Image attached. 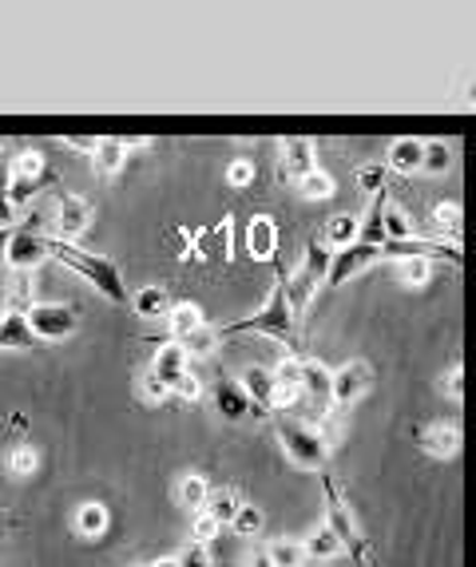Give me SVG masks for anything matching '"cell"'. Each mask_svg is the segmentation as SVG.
Masks as SVG:
<instances>
[{
    "mask_svg": "<svg viewBox=\"0 0 476 567\" xmlns=\"http://www.w3.org/2000/svg\"><path fill=\"white\" fill-rule=\"evenodd\" d=\"M44 255L64 262L72 275H80L84 282H92L95 290L104 293L107 302L124 306L127 302V286L124 275H120V266L104 255H92V250H80L76 243H64V238H44Z\"/></svg>",
    "mask_w": 476,
    "mask_h": 567,
    "instance_id": "1",
    "label": "cell"
},
{
    "mask_svg": "<svg viewBox=\"0 0 476 567\" xmlns=\"http://www.w3.org/2000/svg\"><path fill=\"white\" fill-rule=\"evenodd\" d=\"M322 476V501H325V528L338 536V544H342V551H350L353 564L370 567L373 564V548L370 539H365V528L362 520H358V512L350 508V501H345L342 484L333 481V473H318Z\"/></svg>",
    "mask_w": 476,
    "mask_h": 567,
    "instance_id": "2",
    "label": "cell"
},
{
    "mask_svg": "<svg viewBox=\"0 0 476 567\" xmlns=\"http://www.w3.org/2000/svg\"><path fill=\"white\" fill-rule=\"evenodd\" d=\"M219 341L238 338V333H262V338H278L286 346H294L298 338V318L290 313V302H286V290H282V270H278V282L270 290V298L262 302V310L250 313V318H238L230 326H219Z\"/></svg>",
    "mask_w": 476,
    "mask_h": 567,
    "instance_id": "3",
    "label": "cell"
},
{
    "mask_svg": "<svg viewBox=\"0 0 476 567\" xmlns=\"http://www.w3.org/2000/svg\"><path fill=\"white\" fill-rule=\"evenodd\" d=\"M275 433H278V445L290 461L302 468V473H325V461H330V445L322 441L314 421H306V416H275Z\"/></svg>",
    "mask_w": 476,
    "mask_h": 567,
    "instance_id": "4",
    "label": "cell"
},
{
    "mask_svg": "<svg viewBox=\"0 0 476 567\" xmlns=\"http://www.w3.org/2000/svg\"><path fill=\"white\" fill-rule=\"evenodd\" d=\"M330 258L333 250L322 243V238H310V246H306V258L302 262L286 275L282 270V290H286V302H290V313H306L310 310V302H314V293L325 286V270H330Z\"/></svg>",
    "mask_w": 476,
    "mask_h": 567,
    "instance_id": "5",
    "label": "cell"
},
{
    "mask_svg": "<svg viewBox=\"0 0 476 567\" xmlns=\"http://www.w3.org/2000/svg\"><path fill=\"white\" fill-rule=\"evenodd\" d=\"M48 179V159L40 152H20L12 155L9 163V187H4V195H9V207L12 210H24L32 199L40 195V187H44Z\"/></svg>",
    "mask_w": 476,
    "mask_h": 567,
    "instance_id": "6",
    "label": "cell"
},
{
    "mask_svg": "<svg viewBox=\"0 0 476 567\" xmlns=\"http://www.w3.org/2000/svg\"><path fill=\"white\" fill-rule=\"evenodd\" d=\"M373 385V369L370 361H345L342 369H333L330 373V413H345L350 405H358V401L370 393Z\"/></svg>",
    "mask_w": 476,
    "mask_h": 567,
    "instance_id": "7",
    "label": "cell"
},
{
    "mask_svg": "<svg viewBox=\"0 0 476 567\" xmlns=\"http://www.w3.org/2000/svg\"><path fill=\"white\" fill-rule=\"evenodd\" d=\"M32 338L37 341H64L76 333V310L60 302H37L29 313H24Z\"/></svg>",
    "mask_w": 476,
    "mask_h": 567,
    "instance_id": "8",
    "label": "cell"
},
{
    "mask_svg": "<svg viewBox=\"0 0 476 567\" xmlns=\"http://www.w3.org/2000/svg\"><path fill=\"white\" fill-rule=\"evenodd\" d=\"M373 262H381L377 246L353 243V246H345V250H333L330 270H325V286H345L350 278H358L362 270H370Z\"/></svg>",
    "mask_w": 476,
    "mask_h": 567,
    "instance_id": "9",
    "label": "cell"
},
{
    "mask_svg": "<svg viewBox=\"0 0 476 567\" xmlns=\"http://www.w3.org/2000/svg\"><path fill=\"white\" fill-rule=\"evenodd\" d=\"M298 389H302V405L310 409L318 421L330 416V369H325L322 361L302 358V381H298Z\"/></svg>",
    "mask_w": 476,
    "mask_h": 567,
    "instance_id": "10",
    "label": "cell"
},
{
    "mask_svg": "<svg viewBox=\"0 0 476 567\" xmlns=\"http://www.w3.org/2000/svg\"><path fill=\"white\" fill-rule=\"evenodd\" d=\"M238 385H242V393H247V401H250V416H270L278 409V385L270 369L250 365Z\"/></svg>",
    "mask_w": 476,
    "mask_h": 567,
    "instance_id": "11",
    "label": "cell"
},
{
    "mask_svg": "<svg viewBox=\"0 0 476 567\" xmlns=\"http://www.w3.org/2000/svg\"><path fill=\"white\" fill-rule=\"evenodd\" d=\"M417 449L428 456H437V461H453L461 453V425L453 421H437V425H421L417 433Z\"/></svg>",
    "mask_w": 476,
    "mask_h": 567,
    "instance_id": "12",
    "label": "cell"
},
{
    "mask_svg": "<svg viewBox=\"0 0 476 567\" xmlns=\"http://www.w3.org/2000/svg\"><path fill=\"white\" fill-rule=\"evenodd\" d=\"M318 171V143L310 135H290L282 140V175L290 183H298L302 175Z\"/></svg>",
    "mask_w": 476,
    "mask_h": 567,
    "instance_id": "13",
    "label": "cell"
},
{
    "mask_svg": "<svg viewBox=\"0 0 476 567\" xmlns=\"http://www.w3.org/2000/svg\"><path fill=\"white\" fill-rule=\"evenodd\" d=\"M44 235H37V230H12L9 235V246H4V262L12 266V270H29L32 275V266L44 262Z\"/></svg>",
    "mask_w": 476,
    "mask_h": 567,
    "instance_id": "14",
    "label": "cell"
},
{
    "mask_svg": "<svg viewBox=\"0 0 476 567\" xmlns=\"http://www.w3.org/2000/svg\"><path fill=\"white\" fill-rule=\"evenodd\" d=\"M127 155H132V143L127 140H115V135H104V140L92 143V167L100 179H115L120 171H124Z\"/></svg>",
    "mask_w": 476,
    "mask_h": 567,
    "instance_id": "15",
    "label": "cell"
},
{
    "mask_svg": "<svg viewBox=\"0 0 476 567\" xmlns=\"http://www.w3.org/2000/svg\"><path fill=\"white\" fill-rule=\"evenodd\" d=\"M92 223V203L80 199V195H60V207H56V227L64 235V243L80 238Z\"/></svg>",
    "mask_w": 476,
    "mask_h": 567,
    "instance_id": "16",
    "label": "cell"
},
{
    "mask_svg": "<svg viewBox=\"0 0 476 567\" xmlns=\"http://www.w3.org/2000/svg\"><path fill=\"white\" fill-rule=\"evenodd\" d=\"M247 250L255 262H275L278 258V227L270 215H255L247 227Z\"/></svg>",
    "mask_w": 476,
    "mask_h": 567,
    "instance_id": "17",
    "label": "cell"
},
{
    "mask_svg": "<svg viewBox=\"0 0 476 567\" xmlns=\"http://www.w3.org/2000/svg\"><path fill=\"white\" fill-rule=\"evenodd\" d=\"M210 401H215V409H219L223 421H242V416H250L247 393H242V385H238V381H230V378L215 381V389H210Z\"/></svg>",
    "mask_w": 476,
    "mask_h": 567,
    "instance_id": "18",
    "label": "cell"
},
{
    "mask_svg": "<svg viewBox=\"0 0 476 567\" xmlns=\"http://www.w3.org/2000/svg\"><path fill=\"white\" fill-rule=\"evenodd\" d=\"M187 361H190L187 350H183V346H175V341H167V346H159V350H155V358H152V378L159 381V385L172 389L175 381L187 373Z\"/></svg>",
    "mask_w": 476,
    "mask_h": 567,
    "instance_id": "19",
    "label": "cell"
},
{
    "mask_svg": "<svg viewBox=\"0 0 476 567\" xmlns=\"http://www.w3.org/2000/svg\"><path fill=\"white\" fill-rule=\"evenodd\" d=\"M127 302H132V310L139 313V318H167L172 313V293L163 290V286H143V290L127 293Z\"/></svg>",
    "mask_w": 476,
    "mask_h": 567,
    "instance_id": "20",
    "label": "cell"
},
{
    "mask_svg": "<svg viewBox=\"0 0 476 567\" xmlns=\"http://www.w3.org/2000/svg\"><path fill=\"white\" fill-rule=\"evenodd\" d=\"M107 524H112V516H107V508L100 501H84L76 508V516H72V528L84 539H100L107 532Z\"/></svg>",
    "mask_w": 476,
    "mask_h": 567,
    "instance_id": "21",
    "label": "cell"
},
{
    "mask_svg": "<svg viewBox=\"0 0 476 567\" xmlns=\"http://www.w3.org/2000/svg\"><path fill=\"white\" fill-rule=\"evenodd\" d=\"M37 338H32L24 313H0V350H32Z\"/></svg>",
    "mask_w": 476,
    "mask_h": 567,
    "instance_id": "22",
    "label": "cell"
},
{
    "mask_svg": "<svg viewBox=\"0 0 476 567\" xmlns=\"http://www.w3.org/2000/svg\"><path fill=\"white\" fill-rule=\"evenodd\" d=\"M421 152H425V140H413V135L393 140L390 143V163H385V167L397 171V175H413V171H421Z\"/></svg>",
    "mask_w": 476,
    "mask_h": 567,
    "instance_id": "23",
    "label": "cell"
},
{
    "mask_svg": "<svg viewBox=\"0 0 476 567\" xmlns=\"http://www.w3.org/2000/svg\"><path fill=\"white\" fill-rule=\"evenodd\" d=\"M302 551H306V564H310V559H318V564H333V559L342 556V544H338V536H333L325 524H318V528L302 539Z\"/></svg>",
    "mask_w": 476,
    "mask_h": 567,
    "instance_id": "24",
    "label": "cell"
},
{
    "mask_svg": "<svg viewBox=\"0 0 476 567\" xmlns=\"http://www.w3.org/2000/svg\"><path fill=\"white\" fill-rule=\"evenodd\" d=\"M358 230H362V218L358 215H333L330 223H325L322 243L330 246V250H345V246L358 243Z\"/></svg>",
    "mask_w": 476,
    "mask_h": 567,
    "instance_id": "25",
    "label": "cell"
},
{
    "mask_svg": "<svg viewBox=\"0 0 476 567\" xmlns=\"http://www.w3.org/2000/svg\"><path fill=\"white\" fill-rule=\"evenodd\" d=\"M4 468H9L12 481H29V476L40 468V453L29 445V441H17V445L9 449V456H4Z\"/></svg>",
    "mask_w": 476,
    "mask_h": 567,
    "instance_id": "26",
    "label": "cell"
},
{
    "mask_svg": "<svg viewBox=\"0 0 476 567\" xmlns=\"http://www.w3.org/2000/svg\"><path fill=\"white\" fill-rule=\"evenodd\" d=\"M167 322H172V338H167V341H183V338H190V333L199 330V326H207V322H203V310H199L195 302L172 306V313H167Z\"/></svg>",
    "mask_w": 476,
    "mask_h": 567,
    "instance_id": "27",
    "label": "cell"
},
{
    "mask_svg": "<svg viewBox=\"0 0 476 567\" xmlns=\"http://www.w3.org/2000/svg\"><path fill=\"white\" fill-rule=\"evenodd\" d=\"M37 306V282L29 270H12L9 282V313H29Z\"/></svg>",
    "mask_w": 476,
    "mask_h": 567,
    "instance_id": "28",
    "label": "cell"
},
{
    "mask_svg": "<svg viewBox=\"0 0 476 567\" xmlns=\"http://www.w3.org/2000/svg\"><path fill=\"white\" fill-rule=\"evenodd\" d=\"M267 559H270V567H306L302 539H290V536L270 539V544H267Z\"/></svg>",
    "mask_w": 476,
    "mask_h": 567,
    "instance_id": "29",
    "label": "cell"
},
{
    "mask_svg": "<svg viewBox=\"0 0 476 567\" xmlns=\"http://www.w3.org/2000/svg\"><path fill=\"white\" fill-rule=\"evenodd\" d=\"M238 504H242V501H238L235 492H230V488H219V492H210L207 504H203L199 512H207V516H210L215 524H219V528H230V520H235Z\"/></svg>",
    "mask_w": 476,
    "mask_h": 567,
    "instance_id": "30",
    "label": "cell"
},
{
    "mask_svg": "<svg viewBox=\"0 0 476 567\" xmlns=\"http://www.w3.org/2000/svg\"><path fill=\"white\" fill-rule=\"evenodd\" d=\"M428 223H433V230H437V235H445V243H453V246L461 243V207H457V203H437Z\"/></svg>",
    "mask_w": 476,
    "mask_h": 567,
    "instance_id": "31",
    "label": "cell"
},
{
    "mask_svg": "<svg viewBox=\"0 0 476 567\" xmlns=\"http://www.w3.org/2000/svg\"><path fill=\"white\" fill-rule=\"evenodd\" d=\"M381 230H385V243H405V238H417L410 227V215L397 207V203H385L381 210Z\"/></svg>",
    "mask_w": 476,
    "mask_h": 567,
    "instance_id": "32",
    "label": "cell"
},
{
    "mask_svg": "<svg viewBox=\"0 0 476 567\" xmlns=\"http://www.w3.org/2000/svg\"><path fill=\"white\" fill-rule=\"evenodd\" d=\"M353 183H358V190L362 195H381V190H390V167L385 163H365V167L353 171Z\"/></svg>",
    "mask_w": 476,
    "mask_h": 567,
    "instance_id": "33",
    "label": "cell"
},
{
    "mask_svg": "<svg viewBox=\"0 0 476 567\" xmlns=\"http://www.w3.org/2000/svg\"><path fill=\"white\" fill-rule=\"evenodd\" d=\"M448 167H453V147H448L445 140H428L425 152H421V171H428V175H445Z\"/></svg>",
    "mask_w": 476,
    "mask_h": 567,
    "instance_id": "34",
    "label": "cell"
},
{
    "mask_svg": "<svg viewBox=\"0 0 476 567\" xmlns=\"http://www.w3.org/2000/svg\"><path fill=\"white\" fill-rule=\"evenodd\" d=\"M397 275L405 290H425V286L433 282V262H428V258H405Z\"/></svg>",
    "mask_w": 476,
    "mask_h": 567,
    "instance_id": "35",
    "label": "cell"
},
{
    "mask_svg": "<svg viewBox=\"0 0 476 567\" xmlns=\"http://www.w3.org/2000/svg\"><path fill=\"white\" fill-rule=\"evenodd\" d=\"M207 496H210V488H207V481H203L199 473H187L179 481V504L187 512H199L203 504H207Z\"/></svg>",
    "mask_w": 476,
    "mask_h": 567,
    "instance_id": "36",
    "label": "cell"
},
{
    "mask_svg": "<svg viewBox=\"0 0 476 567\" xmlns=\"http://www.w3.org/2000/svg\"><path fill=\"white\" fill-rule=\"evenodd\" d=\"M175 346H183V350H187V358H210V353L219 350V333L210 330V326H199L190 338L175 341Z\"/></svg>",
    "mask_w": 476,
    "mask_h": 567,
    "instance_id": "37",
    "label": "cell"
},
{
    "mask_svg": "<svg viewBox=\"0 0 476 567\" xmlns=\"http://www.w3.org/2000/svg\"><path fill=\"white\" fill-rule=\"evenodd\" d=\"M298 190H302V199H314V203L330 199V195H333V175H325L322 167L310 171V175H302V179H298Z\"/></svg>",
    "mask_w": 476,
    "mask_h": 567,
    "instance_id": "38",
    "label": "cell"
},
{
    "mask_svg": "<svg viewBox=\"0 0 476 567\" xmlns=\"http://www.w3.org/2000/svg\"><path fill=\"white\" fill-rule=\"evenodd\" d=\"M210 246H219L223 258H230V218H223V223H219L215 230H207V235L195 238V246H190V250H199V255L207 258V255H210Z\"/></svg>",
    "mask_w": 476,
    "mask_h": 567,
    "instance_id": "39",
    "label": "cell"
},
{
    "mask_svg": "<svg viewBox=\"0 0 476 567\" xmlns=\"http://www.w3.org/2000/svg\"><path fill=\"white\" fill-rule=\"evenodd\" d=\"M262 512L255 508V504H238V512H235V520H230V528L238 532V536H247V539H255V536H262Z\"/></svg>",
    "mask_w": 476,
    "mask_h": 567,
    "instance_id": "40",
    "label": "cell"
},
{
    "mask_svg": "<svg viewBox=\"0 0 476 567\" xmlns=\"http://www.w3.org/2000/svg\"><path fill=\"white\" fill-rule=\"evenodd\" d=\"M219 524L210 520L207 512H195V520H190V544H203V548H210L215 539H219Z\"/></svg>",
    "mask_w": 476,
    "mask_h": 567,
    "instance_id": "41",
    "label": "cell"
},
{
    "mask_svg": "<svg viewBox=\"0 0 476 567\" xmlns=\"http://www.w3.org/2000/svg\"><path fill=\"white\" fill-rule=\"evenodd\" d=\"M172 398H175V401H183V405H195V401L203 398V381L187 369V373H183V378L172 385Z\"/></svg>",
    "mask_w": 476,
    "mask_h": 567,
    "instance_id": "42",
    "label": "cell"
},
{
    "mask_svg": "<svg viewBox=\"0 0 476 567\" xmlns=\"http://www.w3.org/2000/svg\"><path fill=\"white\" fill-rule=\"evenodd\" d=\"M135 393H139V401H143V405H163V401L172 398V389H167V385H159V381H155L152 373H147V378L139 381V389H135Z\"/></svg>",
    "mask_w": 476,
    "mask_h": 567,
    "instance_id": "43",
    "label": "cell"
},
{
    "mask_svg": "<svg viewBox=\"0 0 476 567\" xmlns=\"http://www.w3.org/2000/svg\"><path fill=\"white\" fill-rule=\"evenodd\" d=\"M227 183H230V187H250V183H255V163H250V159H235L227 167Z\"/></svg>",
    "mask_w": 476,
    "mask_h": 567,
    "instance_id": "44",
    "label": "cell"
},
{
    "mask_svg": "<svg viewBox=\"0 0 476 567\" xmlns=\"http://www.w3.org/2000/svg\"><path fill=\"white\" fill-rule=\"evenodd\" d=\"M175 564L179 567H210V548H203V544H187V548L175 556Z\"/></svg>",
    "mask_w": 476,
    "mask_h": 567,
    "instance_id": "45",
    "label": "cell"
},
{
    "mask_svg": "<svg viewBox=\"0 0 476 567\" xmlns=\"http://www.w3.org/2000/svg\"><path fill=\"white\" fill-rule=\"evenodd\" d=\"M441 389H445L448 401H461V398H465V369H461V365L448 369L445 378H441Z\"/></svg>",
    "mask_w": 476,
    "mask_h": 567,
    "instance_id": "46",
    "label": "cell"
},
{
    "mask_svg": "<svg viewBox=\"0 0 476 567\" xmlns=\"http://www.w3.org/2000/svg\"><path fill=\"white\" fill-rule=\"evenodd\" d=\"M247 567H270V559H267V544H255V548H250Z\"/></svg>",
    "mask_w": 476,
    "mask_h": 567,
    "instance_id": "47",
    "label": "cell"
},
{
    "mask_svg": "<svg viewBox=\"0 0 476 567\" xmlns=\"http://www.w3.org/2000/svg\"><path fill=\"white\" fill-rule=\"evenodd\" d=\"M12 215H17V210L9 207V195H4V187H0V227H9Z\"/></svg>",
    "mask_w": 476,
    "mask_h": 567,
    "instance_id": "48",
    "label": "cell"
},
{
    "mask_svg": "<svg viewBox=\"0 0 476 567\" xmlns=\"http://www.w3.org/2000/svg\"><path fill=\"white\" fill-rule=\"evenodd\" d=\"M9 235H12V227H0V258H4V246H9Z\"/></svg>",
    "mask_w": 476,
    "mask_h": 567,
    "instance_id": "49",
    "label": "cell"
},
{
    "mask_svg": "<svg viewBox=\"0 0 476 567\" xmlns=\"http://www.w3.org/2000/svg\"><path fill=\"white\" fill-rule=\"evenodd\" d=\"M147 567H179V564H175V556H163V559H155V564H147Z\"/></svg>",
    "mask_w": 476,
    "mask_h": 567,
    "instance_id": "50",
    "label": "cell"
},
{
    "mask_svg": "<svg viewBox=\"0 0 476 567\" xmlns=\"http://www.w3.org/2000/svg\"><path fill=\"white\" fill-rule=\"evenodd\" d=\"M0 313H4V310H0Z\"/></svg>",
    "mask_w": 476,
    "mask_h": 567,
    "instance_id": "51",
    "label": "cell"
}]
</instances>
